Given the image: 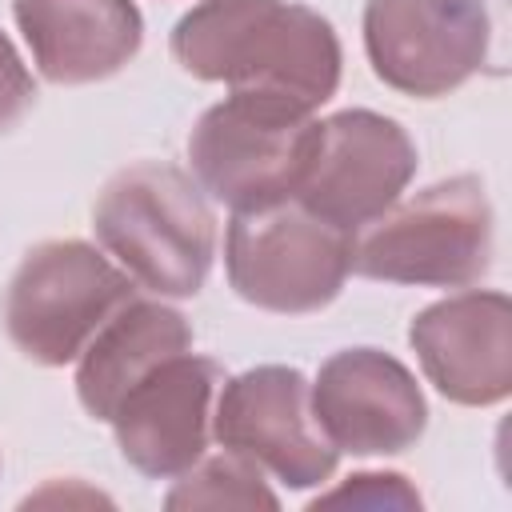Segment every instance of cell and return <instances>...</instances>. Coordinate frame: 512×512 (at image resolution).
Instances as JSON below:
<instances>
[{"label":"cell","instance_id":"obj_8","mask_svg":"<svg viewBox=\"0 0 512 512\" xmlns=\"http://www.w3.org/2000/svg\"><path fill=\"white\" fill-rule=\"evenodd\" d=\"M484 0H368L364 52L372 72L420 100L448 96L472 80L488 56Z\"/></svg>","mask_w":512,"mask_h":512},{"label":"cell","instance_id":"obj_9","mask_svg":"<svg viewBox=\"0 0 512 512\" xmlns=\"http://www.w3.org/2000/svg\"><path fill=\"white\" fill-rule=\"evenodd\" d=\"M212 436L288 488H316L340 464V452L324 440L312 416L304 372L288 364H260L224 380Z\"/></svg>","mask_w":512,"mask_h":512},{"label":"cell","instance_id":"obj_3","mask_svg":"<svg viewBox=\"0 0 512 512\" xmlns=\"http://www.w3.org/2000/svg\"><path fill=\"white\" fill-rule=\"evenodd\" d=\"M492 268V204L476 176H448L380 212L352 240V272L416 288H468Z\"/></svg>","mask_w":512,"mask_h":512},{"label":"cell","instance_id":"obj_17","mask_svg":"<svg viewBox=\"0 0 512 512\" xmlns=\"http://www.w3.org/2000/svg\"><path fill=\"white\" fill-rule=\"evenodd\" d=\"M32 100H36V80L24 68L12 40L0 32V132L12 128L32 108Z\"/></svg>","mask_w":512,"mask_h":512},{"label":"cell","instance_id":"obj_7","mask_svg":"<svg viewBox=\"0 0 512 512\" xmlns=\"http://www.w3.org/2000/svg\"><path fill=\"white\" fill-rule=\"evenodd\" d=\"M416 176L412 136L372 108H344L320 120L312 160L296 188V204L312 216L356 232L388 212Z\"/></svg>","mask_w":512,"mask_h":512},{"label":"cell","instance_id":"obj_1","mask_svg":"<svg viewBox=\"0 0 512 512\" xmlns=\"http://www.w3.org/2000/svg\"><path fill=\"white\" fill-rule=\"evenodd\" d=\"M172 56L196 80L320 108L340 84L336 28L292 0H200L172 28Z\"/></svg>","mask_w":512,"mask_h":512},{"label":"cell","instance_id":"obj_15","mask_svg":"<svg viewBox=\"0 0 512 512\" xmlns=\"http://www.w3.org/2000/svg\"><path fill=\"white\" fill-rule=\"evenodd\" d=\"M164 508H280V496L264 484V468L224 448V456H200L180 472Z\"/></svg>","mask_w":512,"mask_h":512},{"label":"cell","instance_id":"obj_13","mask_svg":"<svg viewBox=\"0 0 512 512\" xmlns=\"http://www.w3.org/2000/svg\"><path fill=\"white\" fill-rule=\"evenodd\" d=\"M32 64L52 84H96L116 76L144 44L132 0H12Z\"/></svg>","mask_w":512,"mask_h":512},{"label":"cell","instance_id":"obj_16","mask_svg":"<svg viewBox=\"0 0 512 512\" xmlns=\"http://www.w3.org/2000/svg\"><path fill=\"white\" fill-rule=\"evenodd\" d=\"M320 504H356V508H420L416 488L400 476V472H360L348 476V484L320 492L312 500V508Z\"/></svg>","mask_w":512,"mask_h":512},{"label":"cell","instance_id":"obj_10","mask_svg":"<svg viewBox=\"0 0 512 512\" xmlns=\"http://www.w3.org/2000/svg\"><path fill=\"white\" fill-rule=\"evenodd\" d=\"M312 416L324 440L348 456H396L428 428V404L416 376L380 348H344L320 364L308 384Z\"/></svg>","mask_w":512,"mask_h":512},{"label":"cell","instance_id":"obj_11","mask_svg":"<svg viewBox=\"0 0 512 512\" xmlns=\"http://www.w3.org/2000/svg\"><path fill=\"white\" fill-rule=\"evenodd\" d=\"M220 384V364L188 348L148 368L108 416L120 456L148 480H176L188 472L208 452Z\"/></svg>","mask_w":512,"mask_h":512},{"label":"cell","instance_id":"obj_12","mask_svg":"<svg viewBox=\"0 0 512 512\" xmlns=\"http://www.w3.org/2000/svg\"><path fill=\"white\" fill-rule=\"evenodd\" d=\"M408 344L432 388L464 408H492L512 392V304L468 288L416 312Z\"/></svg>","mask_w":512,"mask_h":512},{"label":"cell","instance_id":"obj_5","mask_svg":"<svg viewBox=\"0 0 512 512\" xmlns=\"http://www.w3.org/2000/svg\"><path fill=\"white\" fill-rule=\"evenodd\" d=\"M136 296V280L84 240L36 244L8 280L4 328L12 344L44 364L80 360L96 328Z\"/></svg>","mask_w":512,"mask_h":512},{"label":"cell","instance_id":"obj_14","mask_svg":"<svg viewBox=\"0 0 512 512\" xmlns=\"http://www.w3.org/2000/svg\"><path fill=\"white\" fill-rule=\"evenodd\" d=\"M192 348V328L188 320L160 304V300H140L132 296L124 308H116L96 336L88 340V348L80 352L76 364V396L84 404L88 416L104 420L116 412L120 396L160 360L176 356Z\"/></svg>","mask_w":512,"mask_h":512},{"label":"cell","instance_id":"obj_2","mask_svg":"<svg viewBox=\"0 0 512 512\" xmlns=\"http://www.w3.org/2000/svg\"><path fill=\"white\" fill-rule=\"evenodd\" d=\"M96 240L156 296H196L216 256V216L204 188L160 160L120 168L96 208Z\"/></svg>","mask_w":512,"mask_h":512},{"label":"cell","instance_id":"obj_6","mask_svg":"<svg viewBox=\"0 0 512 512\" xmlns=\"http://www.w3.org/2000/svg\"><path fill=\"white\" fill-rule=\"evenodd\" d=\"M352 232L284 200L256 212H232L224 236L228 284L240 300L304 316L328 308L352 272Z\"/></svg>","mask_w":512,"mask_h":512},{"label":"cell","instance_id":"obj_4","mask_svg":"<svg viewBox=\"0 0 512 512\" xmlns=\"http://www.w3.org/2000/svg\"><path fill=\"white\" fill-rule=\"evenodd\" d=\"M316 128L320 120L292 100L232 92L212 104L188 136L192 176L232 212L284 204L304 180Z\"/></svg>","mask_w":512,"mask_h":512}]
</instances>
